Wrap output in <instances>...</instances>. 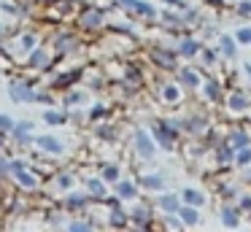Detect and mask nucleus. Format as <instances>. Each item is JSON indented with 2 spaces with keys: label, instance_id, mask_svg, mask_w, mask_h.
Returning a JSON list of instances; mask_svg holds the SVG:
<instances>
[{
  "label": "nucleus",
  "instance_id": "nucleus-1",
  "mask_svg": "<svg viewBox=\"0 0 251 232\" xmlns=\"http://www.w3.org/2000/svg\"><path fill=\"white\" fill-rule=\"evenodd\" d=\"M138 149H141L146 156L154 154V149H151V143H149V138H146V135H141V132H138Z\"/></svg>",
  "mask_w": 251,
  "mask_h": 232
},
{
  "label": "nucleus",
  "instance_id": "nucleus-2",
  "mask_svg": "<svg viewBox=\"0 0 251 232\" xmlns=\"http://www.w3.org/2000/svg\"><path fill=\"white\" fill-rule=\"evenodd\" d=\"M11 95L19 97V100H30V92L25 89V86H11Z\"/></svg>",
  "mask_w": 251,
  "mask_h": 232
},
{
  "label": "nucleus",
  "instance_id": "nucleus-3",
  "mask_svg": "<svg viewBox=\"0 0 251 232\" xmlns=\"http://www.w3.org/2000/svg\"><path fill=\"white\" fill-rule=\"evenodd\" d=\"M41 146H44V149H49V151H60V143H57L54 138H41Z\"/></svg>",
  "mask_w": 251,
  "mask_h": 232
},
{
  "label": "nucleus",
  "instance_id": "nucleus-4",
  "mask_svg": "<svg viewBox=\"0 0 251 232\" xmlns=\"http://www.w3.org/2000/svg\"><path fill=\"white\" fill-rule=\"evenodd\" d=\"M143 183H146V186H151V189L162 186V181H159V178H143Z\"/></svg>",
  "mask_w": 251,
  "mask_h": 232
},
{
  "label": "nucleus",
  "instance_id": "nucleus-5",
  "mask_svg": "<svg viewBox=\"0 0 251 232\" xmlns=\"http://www.w3.org/2000/svg\"><path fill=\"white\" fill-rule=\"evenodd\" d=\"M181 216H184V221H189V224H195V221H197V213H195V210H184Z\"/></svg>",
  "mask_w": 251,
  "mask_h": 232
},
{
  "label": "nucleus",
  "instance_id": "nucleus-6",
  "mask_svg": "<svg viewBox=\"0 0 251 232\" xmlns=\"http://www.w3.org/2000/svg\"><path fill=\"white\" fill-rule=\"evenodd\" d=\"M184 197L189 200V203H202V197H200V194H197V192H186Z\"/></svg>",
  "mask_w": 251,
  "mask_h": 232
},
{
  "label": "nucleus",
  "instance_id": "nucleus-7",
  "mask_svg": "<svg viewBox=\"0 0 251 232\" xmlns=\"http://www.w3.org/2000/svg\"><path fill=\"white\" fill-rule=\"evenodd\" d=\"M224 221H227V224H238V216L229 213V210H227V213H224Z\"/></svg>",
  "mask_w": 251,
  "mask_h": 232
},
{
  "label": "nucleus",
  "instance_id": "nucleus-8",
  "mask_svg": "<svg viewBox=\"0 0 251 232\" xmlns=\"http://www.w3.org/2000/svg\"><path fill=\"white\" fill-rule=\"evenodd\" d=\"M119 194H125V197H130V194H132L130 183H122V186H119Z\"/></svg>",
  "mask_w": 251,
  "mask_h": 232
},
{
  "label": "nucleus",
  "instance_id": "nucleus-9",
  "mask_svg": "<svg viewBox=\"0 0 251 232\" xmlns=\"http://www.w3.org/2000/svg\"><path fill=\"white\" fill-rule=\"evenodd\" d=\"M46 119H49V124H57V122H62V116H57V113H46Z\"/></svg>",
  "mask_w": 251,
  "mask_h": 232
},
{
  "label": "nucleus",
  "instance_id": "nucleus-10",
  "mask_svg": "<svg viewBox=\"0 0 251 232\" xmlns=\"http://www.w3.org/2000/svg\"><path fill=\"white\" fill-rule=\"evenodd\" d=\"M162 205H165V208H168V210H173V208H176V200H173V197H168V200H165Z\"/></svg>",
  "mask_w": 251,
  "mask_h": 232
},
{
  "label": "nucleus",
  "instance_id": "nucleus-11",
  "mask_svg": "<svg viewBox=\"0 0 251 232\" xmlns=\"http://www.w3.org/2000/svg\"><path fill=\"white\" fill-rule=\"evenodd\" d=\"M89 186H92V192H100V194H103V183H98V181H92V183H89Z\"/></svg>",
  "mask_w": 251,
  "mask_h": 232
},
{
  "label": "nucleus",
  "instance_id": "nucleus-12",
  "mask_svg": "<svg viewBox=\"0 0 251 232\" xmlns=\"http://www.w3.org/2000/svg\"><path fill=\"white\" fill-rule=\"evenodd\" d=\"M232 140H235L238 146H243V143H246V138H243V135H232Z\"/></svg>",
  "mask_w": 251,
  "mask_h": 232
},
{
  "label": "nucleus",
  "instance_id": "nucleus-13",
  "mask_svg": "<svg viewBox=\"0 0 251 232\" xmlns=\"http://www.w3.org/2000/svg\"><path fill=\"white\" fill-rule=\"evenodd\" d=\"M240 41H251V30H243V32H240Z\"/></svg>",
  "mask_w": 251,
  "mask_h": 232
},
{
  "label": "nucleus",
  "instance_id": "nucleus-14",
  "mask_svg": "<svg viewBox=\"0 0 251 232\" xmlns=\"http://www.w3.org/2000/svg\"><path fill=\"white\" fill-rule=\"evenodd\" d=\"M0 127H11V122H8L6 116H0Z\"/></svg>",
  "mask_w": 251,
  "mask_h": 232
},
{
  "label": "nucleus",
  "instance_id": "nucleus-15",
  "mask_svg": "<svg viewBox=\"0 0 251 232\" xmlns=\"http://www.w3.org/2000/svg\"><path fill=\"white\" fill-rule=\"evenodd\" d=\"M249 76H251V65H249Z\"/></svg>",
  "mask_w": 251,
  "mask_h": 232
}]
</instances>
